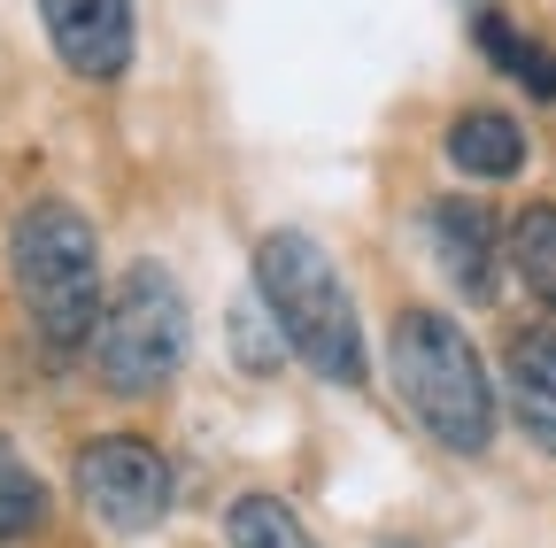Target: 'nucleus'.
Here are the masks:
<instances>
[{
  "instance_id": "nucleus-4",
  "label": "nucleus",
  "mask_w": 556,
  "mask_h": 548,
  "mask_svg": "<svg viewBox=\"0 0 556 548\" xmlns=\"http://www.w3.org/2000/svg\"><path fill=\"white\" fill-rule=\"evenodd\" d=\"M186 340H193V309L178 294V279L163 263H131L124 286L101 302L93 324V371L109 394H163L186 364Z\"/></svg>"
},
{
  "instance_id": "nucleus-12",
  "label": "nucleus",
  "mask_w": 556,
  "mask_h": 548,
  "mask_svg": "<svg viewBox=\"0 0 556 548\" xmlns=\"http://www.w3.org/2000/svg\"><path fill=\"white\" fill-rule=\"evenodd\" d=\"M39 525H47V487H39V471L16 456V441L0 433V548L31 540Z\"/></svg>"
},
{
  "instance_id": "nucleus-14",
  "label": "nucleus",
  "mask_w": 556,
  "mask_h": 548,
  "mask_svg": "<svg viewBox=\"0 0 556 548\" xmlns=\"http://www.w3.org/2000/svg\"><path fill=\"white\" fill-rule=\"evenodd\" d=\"M232 332H240L232 348H240V364H248V371H270L278 356H287V340H270V332H278L270 317H248V309H240V317H232Z\"/></svg>"
},
{
  "instance_id": "nucleus-10",
  "label": "nucleus",
  "mask_w": 556,
  "mask_h": 548,
  "mask_svg": "<svg viewBox=\"0 0 556 548\" xmlns=\"http://www.w3.org/2000/svg\"><path fill=\"white\" fill-rule=\"evenodd\" d=\"M479 47H486V62H495V71H510L533 101H556V47L526 39V31H518L510 16H495V9L479 16Z\"/></svg>"
},
{
  "instance_id": "nucleus-1",
  "label": "nucleus",
  "mask_w": 556,
  "mask_h": 548,
  "mask_svg": "<svg viewBox=\"0 0 556 548\" xmlns=\"http://www.w3.org/2000/svg\"><path fill=\"white\" fill-rule=\"evenodd\" d=\"M255 294H263V317L278 324V340L332 386H364V324H356V302H348L332 255L309 240V232H263L255 240Z\"/></svg>"
},
{
  "instance_id": "nucleus-13",
  "label": "nucleus",
  "mask_w": 556,
  "mask_h": 548,
  "mask_svg": "<svg viewBox=\"0 0 556 548\" xmlns=\"http://www.w3.org/2000/svg\"><path fill=\"white\" fill-rule=\"evenodd\" d=\"M225 540H232V548H317L309 525L278 502V495H240V502L225 510Z\"/></svg>"
},
{
  "instance_id": "nucleus-9",
  "label": "nucleus",
  "mask_w": 556,
  "mask_h": 548,
  "mask_svg": "<svg viewBox=\"0 0 556 548\" xmlns=\"http://www.w3.org/2000/svg\"><path fill=\"white\" fill-rule=\"evenodd\" d=\"M448 163L464 178H510L526 163V131L503 116V109H464L448 124Z\"/></svg>"
},
{
  "instance_id": "nucleus-8",
  "label": "nucleus",
  "mask_w": 556,
  "mask_h": 548,
  "mask_svg": "<svg viewBox=\"0 0 556 548\" xmlns=\"http://www.w3.org/2000/svg\"><path fill=\"white\" fill-rule=\"evenodd\" d=\"M503 379H510V409H518V425L556 456V324H533V332H518V340H510Z\"/></svg>"
},
{
  "instance_id": "nucleus-15",
  "label": "nucleus",
  "mask_w": 556,
  "mask_h": 548,
  "mask_svg": "<svg viewBox=\"0 0 556 548\" xmlns=\"http://www.w3.org/2000/svg\"><path fill=\"white\" fill-rule=\"evenodd\" d=\"M394 548H402V540H394Z\"/></svg>"
},
{
  "instance_id": "nucleus-2",
  "label": "nucleus",
  "mask_w": 556,
  "mask_h": 548,
  "mask_svg": "<svg viewBox=\"0 0 556 548\" xmlns=\"http://www.w3.org/2000/svg\"><path fill=\"white\" fill-rule=\"evenodd\" d=\"M387 371H394V394L409 402V418L448 456H486V441H495V386H486V364L456 317L402 309L387 332Z\"/></svg>"
},
{
  "instance_id": "nucleus-5",
  "label": "nucleus",
  "mask_w": 556,
  "mask_h": 548,
  "mask_svg": "<svg viewBox=\"0 0 556 548\" xmlns=\"http://www.w3.org/2000/svg\"><path fill=\"white\" fill-rule=\"evenodd\" d=\"M78 502L109 525V533H155L170 510V463L155 441L139 433H101L78 456Z\"/></svg>"
},
{
  "instance_id": "nucleus-6",
  "label": "nucleus",
  "mask_w": 556,
  "mask_h": 548,
  "mask_svg": "<svg viewBox=\"0 0 556 548\" xmlns=\"http://www.w3.org/2000/svg\"><path fill=\"white\" fill-rule=\"evenodd\" d=\"M39 16H47L54 54L78 78L109 86V78L131 71V39H139V9H131V0H39Z\"/></svg>"
},
{
  "instance_id": "nucleus-7",
  "label": "nucleus",
  "mask_w": 556,
  "mask_h": 548,
  "mask_svg": "<svg viewBox=\"0 0 556 548\" xmlns=\"http://www.w3.org/2000/svg\"><path fill=\"white\" fill-rule=\"evenodd\" d=\"M433 255L464 302H495V217L479 201H464V193L433 201Z\"/></svg>"
},
{
  "instance_id": "nucleus-3",
  "label": "nucleus",
  "mask_w": 556,
  "mask_h": 548,
  "mask_svg": "<svg viewBox=\"0 0 556 548\" xmlns=\"http://www.w3.org/2000/svg\"><path fill=\"white\" fill-rule=\"evenodd\" d=\"M16 294L31 309V332L47 356H78L93 348L101 324V240L70 201H31L16 217Z\"/></svg>"
},
{
  "instance_id": "nucleus-11",
  "label": "nucleus",
  "mask_w": 556,
  "mask_h": 548,
  "mask_svg": "<svg viewBox=\"0 0 556 548\" xmlns=\"http://www.w3.org/2000/svg\"><path fill=\"white\" fill-rule=\"evenodd\" d=\"M510 263H518L526 294L556 309V201H526L510 217Z\"/></svg>"
}]
</instances>
